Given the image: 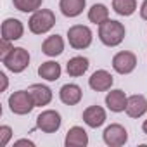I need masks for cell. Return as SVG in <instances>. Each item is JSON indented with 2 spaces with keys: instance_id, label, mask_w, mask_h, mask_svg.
Segmentation results:
<instances>
[{
  "instance_id": "obj_1",
  "label": "cell",
  "mask_w": 147,
  "mask_h": 147,
  "mask_svg": "<svg viewBox=\"0 0 147 147\" xmlns=\"http://www.w3.org/2000/svg\"><path fill=\"white\" fill-rule=\"evenodd\" d=\"M125 24L116 19H107L102 24H99V40L106 47H118L125 40Z\"/></svg>"
},
{
  "instance_id": "obj_2",
  "label": "cell",
  "mask_w": 147,
  "mask_h": 147,
  "mask_svg": "<svg viewBox=\"0 0 147 147\" xmlns=\"http://www.w3.org/2000/svg\"><path fill=\"white\" fill-rule=\"evenodd\" d=\"M55 26V14L50 9H38L31 14L28 21V28L33 35H43L49 33Z\"/></svg>"
},
{
  "instance_id": "obj_3",
  "label": "cell",
  "mask_w": 147,
  "mask_h": 147,
  "mask_svg": "<svg viewBox=\"0 0 147 147\" xmlns=\"http://www.w3.org/2000/svg\"><path fill=\"white\" fill-rule=\"evenodd\" d=\"M92 40H94V35H92V30L88 26L75 24L67 30V42L75 50L88 49L92 45Z\"/></svg>"
},
{
  "instance_id": "obj_4",
  "label": "cell",
  "mask_w": 147,
  "mask_h": 147,
  "mask_svg": "<svg viewBox=\"0 0 147 147\" xmlns=\"http://www.w3.org/2000/svg\"><path fill=\"white\" fill-rule=\"evenodd\" d=\"M33 107H35V102L28 90H18L9 95V109L14 114H18V116L30 114L33 111Z\"/></svg>"
},
{
  "instance_id": "obj_5",
  "label": "cell",
  "mask_w": 147,
  "mask_h": 147,
  "mask_svg": "<svg viewBox=\"0 0 147 147\" xmlns=\"http://www.w3.org/2000/svg\"><path fill=\"white\" fill-rule=\"evenodd\" d=\"M2 62L11 73H23L30 66V52L24 47H14Z\"/></svg>"
},
{
  "instance_id": "obj_6",
  "label": "cell",
  "mask_w": 147,
  "mask_h": 147,
  "mask_svg": "<svg viewBox=\"0 0 147 147\" xmlns=\"http://www.w3.org/2000/svg\"><path fill=\"white\" fill-rule=\"evenodd\" d=\"M62 125V119H61V114L54 109H47V111H42L38 116H36V128L42 130L43 133H55Z\"/></svg>"
},
{
  "instance_id": "obj_7",
  "label": "cell",
  "mask_w": 147,
  "mask_h": 147,
  "mask_svg": "<svg viewBox=\"0 0 147 147\" xmlns=\"http://www.w3.org/2000/svg\"><path fill=\"white\" fill-rule=\"evenodd\" d=\"M137 67V55L130 50H121L113 57V69L118 75H130Z\"/></svg>"
},
{
  "instance_id": "obj_8",
  "label": "cell",
  "mask_w": 147,
  "mask_h": 147,
  "mask_svg": "<svg viewBox=\"0 0 147 147\" xmlns=\"http://www.w3.org/2000/svg\"><path fill=\"white\" fill-rule=\"evenodd\" d=\"M102 138L109 147H119V145H125L128 142V131L123 125L113 123V125L106 126V130L102 133Z\"/></svg>"
},
{
  "instance_id": "obj_9",
  "label": "cell",
  "mask_w": 147,
  "mask_h": 147,
  "mask_svg": "<svg viewBox=\"0 0 147 147\" xmlns=\"http://www.w3.org/2000/svg\"><path fill=\"white\" fill-rule=\"evenodd\" d=\"M113 83H114V78L106 69H97L88 78V87L94 92H107V90H111Z\"/></svg>"
},
{
  "instance_id": "obj_10",
  "label": "cell",
  "mask_w": 147,
  "mask_h": 147,
  "mask_svg": "<svg viewBox=\"0 0 147 147\" xmlns=\"http://www.w3.org/2000/svg\"><path fill=\"white\" fill-rule=\"evenodd\" d=\"M82 97H83V92H82V88L76 83H66L59 90V99L66 106H76V104H80Z\"/></svg>"
},
{
  "instance_id": "obj_11",
  "label": "cell",
  "mask_w": 147,
  "mask_h": 147,
  "mask_svg": "<svg viewBox=\"0 0 147 147\" xmlns=\"http://www.w3.org/2000/svg\"><path fill=\"white\" fill-rule=\"evenodd\" d=\"M2 38L4 40H11V42H16L23 36L24 33V26L19 19L16 18H7L4 23H2Z\"/></svg>"
},
{
  "instance_id": "obj_12",
  "label": "cell",
  "mask_w": 147,
  "mask_h": 147,
  "mask_svg": "<svg viewBox=\"0 0 147 147\" xmlns=\"http://www.w3.org/2000/svg\"><path fill=\"white\" fill-rule=\"evenodd\" d=\"M28 92L35 102V107H43V106H49L50 100H52V90L47 87V85H42V83H33L28 87Z\"/></svg>"
},
{
  "instance_id": "obj_13",
  "label": "cell",
  "mask_w": 147,
  "mask_h": 147,
  "mask_svg": "<svg viewBox=\"0 0 147 147\" xmlns=\"http://www.w3.org/2000/svg\"><path fill=\"white\" fill-rule=\"evenodd\" d=\"M83 121L87 126L90 128H99L106 123V111L104 107L100 106H88L85 111H83Z\"/></svg>"
},
{
  "instance_id": "obj_14",
  "label": "cell",
  "mask_w": 147,
  "mask_h": 147,
  "mask_svg": "<svg viewBox=\"0 0 147 147\" xmlns=\"http://www.w3.org/2000/svg\"><path fill=\"white\" fill-rule=\"evenodd\" d=\"M125 111H126V114L130 118H142L147 113V99L144 95H140V94L130 95Z\"/></svg>"
},
{
  "instance_id": "obj_15",
  "label": "cell",
  "mask_w": 147,
  "mask_h": 147,
  "mask_svg": "<svg viewBox=\"0 0 147 147\" xmlns=\"http://www.w3.org/2000/svg\"><path fill=\"white\" fill-rule=\"evenodd\" d=\"M126 102H128V97L123 90L116 88V90H111L107 92L106 95V106L109 111L113 113H123L126 109Z\"/></svg>"
},
{
  "instance_id": "obj_16",
  "label": "cell",
  "mask_w": 147,
  "mask_h": 147,
  "mask_svg": "<svg viewBox=\"0 0 147 147\" xmlns=\"http://www.w3.org/2000/svg\"><path fill=\"white\" fill-rule=\"evenodd\" d=\"M66 147H85L88 144V135L82 126H71L64 138Z\"/></svg>"
},
{
  "instance_id": "obj_17",
  "label": "cell",
  "mask_w": 147,
  "mask_h": 147,
  "mask_svg": "<svg viewBox=\"0 0 147 147\" xmlns=\"http://www.w3.org/2000/svg\"><path fill=\"white\" fill-rule=\"evenodd\" d=\"M88 66H90V61L83 55H75L71 57L66 64V71L67 75L73 76V78H78V76H83L85 73L88 71Z\"/></svg>"
},
{
  "instance_id": "obj_18",
  "label": "cell",
  "mask_w": 147,
  "mask_h": 147,
  "mask_svg": "<svg viewBox=\"0 0 147 147\" xmlns=\"http://www.w3.org/2000/svg\"><path fill=\"white\" fill-rule=\"evenodd\" d=\"M42 52L49 57H57L64 52V40L61 35H50L42 43Z\"/></svg>"
},
{
  "instance_id": "obj_19",
  "label": "cell",
  "mask_w": 147,
  "mask_h": 147,
  "mask_svg": "<svg viewBox=\"0 0 147 147\" xmlns=\"http://www.w3.org/2000/svg\"><path fill=\"white\" fill-rule=\"evenodd\" d=\"M61 64L55 62V61H45L38 66V76L47 80V82H55L61 78Z\"/></svg>"
},
{
  "instance_id": "obj_20",
  "label": "cell",
  "mask_w": 147,
  "mask_h": 147,
  "mask_svg": "<svg viewBox=\"0 0 147 147\" xmlns=\"http://www.w3.org/2000/svg\"><path fill=\"white\" fill-rule=\"evenodd\" d=\"M87 5V0H61L59 9L66 18H78Z\"/></svg>"
},
{
  "instance_id": "obj_21",
  "label": "cell",
  "mask_w": 147,
  "mask_h": 147,
  "mask_svg": "<svg viewBox=\"0 0 147 147\" xmlns=\"http://www.w3.org/2000/svg\"><path fill=\"white\" fill-rule=\"evenodd\" d=\"M109 19V9L104 4H94L88 9V21L94 24H102Z\"/></svg>"
},
{
  "instance_id": "obj_22",
  "label": "cell",
  "mask_w": 147,
  "mask_h": 147,
  "mask_svg": "<svg viewBox=\"0 0 147 147\" xmlns=\"http://www.w3.org/2000/svg\"><path fill=\"white\" fill-rule=\"evenodd\" d=\"M113 11L119 16H131L137 11V0H113Z\"/></svg>"
},
{
  "instance_id": "obj_23",
  "label": "cell",
  "mask_w": 147,
  "mask_h": 147,
  "mask_svg": "<svg viewBox=\"0 0 147 147\" xmlns=\"http://www.w3.org/2000/svg\"><path fill=\"white\" fill-rule=\"evenodd\" d=\"M12 4H14V7L18 11L28 14V12L38 11L42 7V4H43V0H12Z\"/></svg>"
},
{
  "instance_id": "obj_24",
  "label": "cell",
  "mask_w": 147,
  "mask_h": 147,
  "mask_svg": "<svg viewBox=\"0 0 147 147\" xmlns=\"http://www.w3.org/2000/svg\"><path fill=\"white\" fill-rule=\"evenodd\" d=\"M11 138H12V128L9 125H2L0 126V145L5 147Z\"/></svg>"
},
{
  "instance_id": "obj_25",
  "label": "cell",
  "mask_w": 147,
  "mask_h": 147,
  "mask_svg": "<svg viewBox=\"0 0 147 147\" xmlns=\"http://www.w3.org/2000/svg\"><path fill=\"white\" fill-rule=\"evenodd\" d=\"M14 49V45H12V42L11 40H4L2 38V42H0V59H5L9 54H11V50Z\"/></svg>"
},
{
  "instance_id": "obj_26",
  "label": "cell",
  "mask_w": 147,
  "mask_h": 147,
  "mask_svg": "<svg viewBox=\"0 0 147 147\" xmlns=\"http://www.w3.org/2000/svg\"><path fill=\"white\" fill-rule=\"evenodd\" d=\"M19 145H28V147H35V142L28 140V138H19L14 142V147H19Z\"/></svg>"
},
{
  "instance_id": "obj_27",
  "label": "cell",
  "mask_w": 147,
  "mask_h": 147,
  "mask_svg": "<svg viewBox=\"0 0 147 147\" xmlns=\"http://www.w3.org/2000/svg\"><path fill=\"white\" fill-rule=\"evenodd\" d=\"M0 80H2V88H0V92H5L7 87H9V80H7L5 73H0Z\"/></svg>"
},
{
  "instance_id": "obj_28",
  "label": "cell",
  "mask_w": 147,
  "mask_h": 147,
  "mask_svg": "<svg viewBox=\"0 0 147 147\" xmlns=\"http://www.w3.org/2000/svg\"><path fill=\"white\" fill-rule=\"evenodd\" d=\"M140 18L144 21H147V0H144L142 5H140Z\"/></svg>"
},
{
  "instance_id": "obj_29",
  "label": "cell",
  "mask_w": 147,
  "mask_h": 147,
  "mask_svg": "<svg viewBox=\"0 0 147 147\" xmlns=\"http://www.w3.org/2000/svg\"><path fill=\"white\" fill-rule=\"evenodd\" d=\"M142 130H144V133H145V135H147V119H145V121H144V125H142Z\"/></svg>"
}]
</instances>
